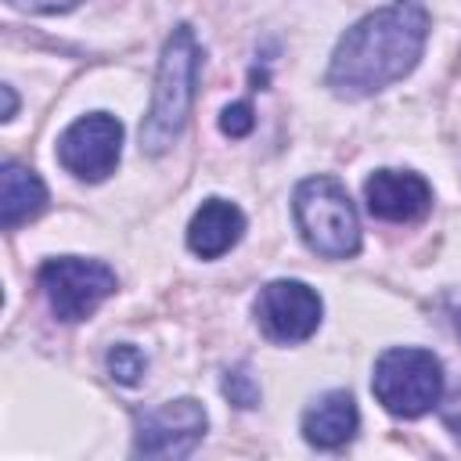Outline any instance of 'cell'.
<instances>
[{
    "label": "cell",
    "instance_id": "obj_1",
    "mask_svg": "<svg viewBox=\"0 0 461 461\" xmlns=\"http://www.w3.org/2000/svg\"><path fill=\"white\" fill-rule=\"evenodd\" d=\"M429 40V11L421 0H393L360 18L339 40L324 83L339 97H367L403 79Z\"/></svg>",
    "mask_w": 461,
    "mask_h": 461
},
{
    "label": "cell",
    "instance_id": "obj_2",
    "mask_svg": "<svg viewBox=\"0 0 461 461\" xmlns=\"http://www.w3.org/2000/svg\"><path fill=\"white\" fill-rule=\"evenodd\" d=\"M198 40L191 25H176L162 47L158 72H155V90H151V108L140 122V151L148 155H166L173 140L184 133L194 86H198Z\"/></svg>",
    "mask_w": 461,
    "mask_h": 461
},
{
    "label": "cell",
    "instance_id": "obj_3",
    "mask_svg": "<svg viewBox=\"0 0 461 461\" xmlns=\"http://www.w3.org/2000/svg\"><path fill=\"white\" fill-rule=\"evenodd\" d=\"M292 216L303 241L324 259H349L360 252V220L335 176H306L292 191Z\"/></svg>",
    "mask_w": 461,
    "mask_h": 461
},
{
    "label": "cell",
    "instance_id": "obj_4",
    "mask_svg": "<svg viewBox=\"0 0 461 461\" xmlns=\"http://www.w3.org/2000/svg\"><path fill=\"white\" fill-rule=\"evenodd\" d=\"M375 400L396 418H421L443 396V364L432 349L393 346L375 360Z\"/></svg>",
    "mask_w": 461,
    "mask_h": 461
},
{
    "label": "cell",
    "instance_id": "obj_5",
    "mask_svg": "<svg viewBox=\"0 0 461 461\" xmlns=\"http://www.w3.org/2000/svg\"><path fill=\"white\" fill-rule=\"evenodd\" d=\"M36 281L54 310L58 321H83L90 317L108 295H115L119 277L101 259L83 256H54L36 270Z\"/></svg>",
    "mask_w": 461,
    "mask_h": 461
},
{
    "label": "cell",
    "instance_id": "obj_6",
    "mask_svg": "<svg viewBox=\"0 0 461 461\" xmlns=\"http://www.w3.org/2000/svg\"><path fill=\"white\" fill-rule=\"evenodd\" d=\"M205 407L191 396L166 400L133 418V454L140 457H187L205 436Z\"/></svg>",
    "mask_w": 461,
    "mask_h": 461
},
{
    "label": "cell",
    "instance_id": "obj_7",
    "mask_svg": "<svg viewBox=\"0 0 461 461\" xmlns=\"http://www.w3.org/2000/svg\"><path fill=\"white\" fill-rule=\"evenodd\" d=\"M119 155H122V122L115 115H108V112L79 115L58 137V162L72 176L90 180V184H97L108 173H115Z\"/></svg>",
    "mask_w": 461,
    "mask_h": 461
},
{
    "label": "cell",
    "instance_id": "obj_8",
    "mask_svg": "<svg viewBox=\"0 0 461 461\" xmlns=\"http://www.w3.org/2000/svg\"><path fill=\"white\" fill-rule=\"evenodd\" d=\"M252 313H256L259 331L270 342L292 346V342H306L321 328L324 303L310 285L281 277V281H270V285L259 288Z\"/></svg>",
    "mask_w": 461,
    "mask_h": 461
},
{
    "label": "cell",
    "instance_id": "obj_9",
    "mask_svg": "<svg viewBox=\"0 0 461 461\" xmlns=\"http://www.w3.org/2000/svg\"><path fill=\"white\" fill-rule=\"evenodd\" d=\"M367 212L389 223H414L432 205V187L414 169H375L364 180Z\"/></svg>",
    "mask_w": 461,
    "mask_h": 461
},
{
    "label": "cell",
    "instance_id": "obj_10",
    "mask_svg": "<svg viewBox=\"0 0 461 461\" xmlns=\"http://www.w3.org/2000/svg\"><path fill=\"white\" fill-rule=\"evenodd\" d=\"M357 429H360V411H357L353 393L346 389H331L303 411V439L317 450L346 447L357 436Z\"/></svg>",
    "mask_w": 461,
    "mask_h": 461
},
{
    "label": "cell",
    "instance_id": "obj_11",
    "mask_svg": "<svg viewBox=\"0 0 461 461\" xmlns=\"http://www.w3.org/2000/svg\"><path fill=\"white\" fill-rule=\"evenodd\" d=\"M245 234V212L227 198H205L187 223V249L202 259H220Z\"/></svg>",
    "mask_w": 461,
    "mask_h": 461
},
{
    "label": "cell",
    "instance_id": "obj_12",
    "mask_svg": "<svg viewBox=\"0 0 461 461\" xmlns=\"http://www.w3.org/2000/svg\"><path fill=\"white\" fill-rule=\"evenodd\" d=\"M43 205H47L43 180L22 162H4L0 166V223H4V230H14L18 223L40 216Z\"/></svg>",
    "mask_w": 461,
    "mask_h": 461
},
{
    "label": "cell",
    "instance_id": "obj_13",
    "mask_svg": "<svg viewBox=\"0 0 461 461\" xmlns=\"http://www.w3.org/2000/svg\"><path fill=\"white\" fill-rule=\"evenodd\" d=\"M144 371H148V357H144L137 346L119 342V346L108 349V375H112L119 385H137Z\"/></svg>",
    "mask_w": 461,
    "mask_h": 461
},
{
    "label": "cell",
    "instance_id": "obj_14",
    "mask_svg": "<svg viewBox=\"0 0 461 461\" xmlns=\"http://www.w3.org/2000/svg\"><path fill=\"white\" fill-rule=\"evenodd\" d=\"M223 396H227L234 407H241V411H249V407L259 403V382L252 378L249 364H238V367H230V371L223 375Z\"/></svg>",
    "mask_w": 461,
    "mask_h": 461
},
{
    "label": "cell",
    "instance_id": "obj_15",
    "mask_svg": "<svg viewBox=\"0 0 461 461\" xmlns=\"http://www.w3.org/2000/svg\"><path fill=\"white\" fill-rule=\"evenodd\" d=\"M252 126H256V115H252V104L249 101H234V104H227L223 112H220V130L227 133V137H249L252 133Z\"/></svg>",
    "mask_w": 461,
    "mask_h": 461
},
{
    "label": "cell",
    "instance_id": "obj_16",
    "mask_svg": "<svg viewBox=\"0 0 461 461\" xmlns=\"http://www.w3.org/2000/svg\"><path fill=\"white\" fill-rule=\"evenodd\" d=\"M439 418H443V425H447V432L461 443V385L439 403Z\"/></svg>",
    "mask_w": 461,
    "mask_h": 461
},
{
    "label": "cell",
    "instance_id": "obj_17",
    "mask_svg": "<svg viewBox=\"0 0 461 461\" xmlns=\"http://www.w3.org/2000/svg\"><path fill=\"white\" fill-rule=\"evenodd\" d=\"M7 4L18 11H32V14H61V11H72L79 0H7Z\"/></svg>",
    "mask_w": 461,
    "mask_h": 461
},
{
    "label": "cell",
    "instance_id": "obj_18",
    "mask_svg": "<svg viewBox=\"0 0 461 461\" xmlns=\"http://www.w3.org/2000/svg\"><path fill=\"white\" fill-rule=\"evenodd\" d=\"M0 90H4V101H7V104H4V119H14V108H18L14 90H11V86H0Z\"/></svg>",
    "mask_w": 461,
    "mask_h": 461
},
{
    "label": "cell",
    "instance_id": "obj_19",
    "mask_svg": "<svg viewBox=\"0 0 461 461\" xmlns=\"http://www.w3.org/2000/svg\"><path fill=\"white\" fill-rule=\"evenodd\" d=\"M457 324H461V317H457Z\"/></svg>",
    "mask_w": 461,
    "mask_h": 461
}]
</instances>
